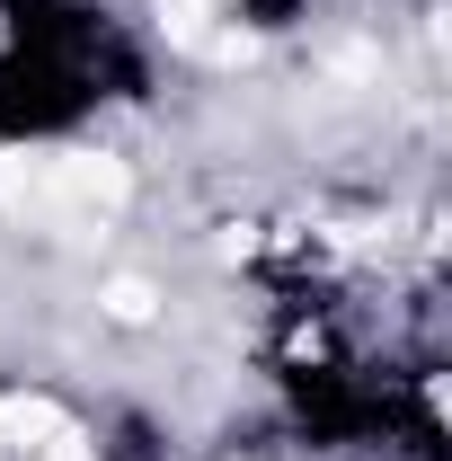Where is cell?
<instances>
[{
	"label": "cell",
	"instance_id": "obj_2",
	"mask_svg": "<svg viewBox=\"0 0 452 461\" xmlns=\"http://www.w3.org/2000/svg\"><path fill=\"white\" fill-rule=\"evenodd\" d=\"M249 9H258V18H267V27H284V18H293V9H302V0H249Z\"/></svg>",
	"mask_w": 452,
	"mask_h": 461
},
{
	"label": "cell",
	"instance_id": "obj_1",
	"mask_svg": "<svg viewBox=\"0 0 452 461\" xmlns=\"http://www.w3.org/2000/svg\"><path fill=\"white\" fill-rule=\"evenodd\" d=\"M133 80L115 27L89 0H9L0 36V142H62Z\"/></svg>",
	"mask_w": 452,
	"mask_h": 461
}]
</instances>
